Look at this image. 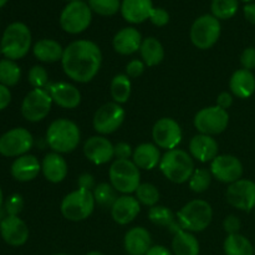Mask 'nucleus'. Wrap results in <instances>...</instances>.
<instances>
[{
  "mask_svg": "<svg viewBox=\"0 0 255 255\" xmlns=\"http://www.w3.org/2000/svg\"><path fill=\"white\" fill-rule=\"evenodd\" d=\"M61 64L70 79L86 84L96 76L101 67V50L90 40H77L65 47Z\"/></svg>",
  "mask_w": 255,
  "mask_h": 255,
  "instance_id": "nucleus-1",
  "label": "nucleus"
},
{
  "mask_svg": "<svg viewBox=\"0 0 255 255\" xmlns=\"http://www.w3.org/2000/svg\"><path fill=\"white\" fill-rule=\"evenodd\" d=\"M80 128L75 122L59 119L51 122L46 131V141L50 148L56 153H69L80 143Z\"/></svg>",
  "mask_w": 255,
  "mask_h": 255,
  "instance_id": "nucleus-2",
  "label": "nucleus"
},
{
  "mask_svg": "<svg viewBox=\"0 0 255 255\" xmlns=\"http://www.w3.org/2000/svg\"><path fill=\"white\" fill-rule=\"evenodd\" d=\"M159 169L168 181L181 184L189 181L194 172V163L191 154L183 149L174 148L163 154Z\"/></svg>",
  "mask_w": 255,
  "mask_h": 255,
  "instance_id": "nucleus-3",
  "label": "nucleus"
},
{
  "mask_svg": "<svg viewBox=\"0 0 255 255\" xmlns=\"http://www.w3.org/2000/svg\"><path fill=\"white\" fill-rule=\"evenodd\" d=\"M31 46V32L22 22H12L5 29L0 42V51L6 59L19 60L29 52Z\"/></svg>",
  "mask_w": 255,
  "mask_h": 255,
  "instance_id": "nucleus-4",
  "label": "nucleus"
},
{
  "mask_svg": "<svg viewBox=\"0 0 255 255\" xmlns=\"http://www.w3.org/2000/svg\"><path fill=\"white\" fill-rule=\"evenodd\" d=\"M213 211L208 202L203 199H194L188 202L177 213L178 224L183 231L202 232L211 224Z\"/></svg>",
  "mask_w": 255,
  "mask_h": 255,
  "instance_id": "nucleus-5",
  "label": "nucleus"
},
{
  "mask_svg": "<svg viewBox=\"0 0 255 255\" xmlns=\"http://www.w3.org/2000/svg\"><path fill=\"white\" fill-rule=\"evenodd\" d=\"M110 183L120 193L131 194L141 184L139 168L129 159H116L110 167Z\"/></svg>",
  "mask_w": 255,
  "mask_h": 255,
  "instance_id": "nucleus-6",
  "label": "nucleus"
},
{
  "mask_svg": "<svg viewBox=\"0 0 255 255\" xmlns=\"http://www.w3.org/2000/svg\"><path fill=\"white\" fill-rule=\"evenodd\" d=\"M94 193L85 189L71 192L61 202V213L67 221L81 222L89 218L95 209Z\"/></svg>",
  "mask_w": 255,
  "mask_h": 255,
  "instance_id": "nucleus-7",
  "label": "nucleus"
},
{
  "mask_svg": "<svg viewBox=\"0 0 255 255\" xmlns=\"http://www.w3.org/2000/svg\"><path fill=\"white\" fill-rule=\"evenodd\" d=\"M92 20L91 9L82 0H75L66 5L60 15V25L69 34H80L90 26Z\"/></svg>",
  "mask_w": 255,
  "mask_h": 255,
  "instance_id": "nucleus-8",
  "label": "nucleus"
},
{
  "mask_svg": "<svg viewBox=\"0 0 255 255\" xmlns=\"http://www.w3.org/2000/svg\"><path fill=\"white\" fill-rule=\"evenodd\" d=\"M221 36V22L213 15L199 16L191 29V40L201 50L211 49Z\"/></svg>",
  "mask_w": 255,
  "mask_h": 255,
  "instance_id": "nucleus-9",
  "label": "nucleus"
},
{
  "mask_svg": "<svg viewBox=\"0 0 255 255\" xmlns=\"http://www.w3.org/2000/svg\"><path fill=\"white\" fill-rule=\"evenodd\" d=\"M229 115L227 110L219 106H209L202 109L194 117V127L202 134L214 136L219 134L228 127Z\"/></svg>",
  "mask_w": 255,
  "mask_h": 255,
  "instance_id": "nucleus-10",
  "label": "nucleus"
},
{
  "mask_svg": "<svg viewBox=\"0 0 255 255\" xmlns=\"http://www.w3.org/2000/svg\"><path fill=\"white\" fill-rule=\"evenodd\" d=\"M52 99L45 89H34L25 96L21 104V114L30 122H39L49 115Z\"/></svg>",
  "mask_w": 255,
  "mask_h": 255,
  "instance_id": "nucleus-11",
  "label": "nucleus"
},
{
  "mask_svg": "<svg viewBox=\"0 0 255 255\" xmlns=\"http://www.w3.org/2000/svg\"><path fill=\"white\" fill-rule=\"evenodd\" d=\"M34 144V138L22 127L12 128L0 137V154L5 157H20L26 154Z\"/></svg>",
  "mask_w": 255,
  "mask_h": 255,
  "instance_id": "nucleus-12",
  "label": "nucleus"
},
{
  "mask_svg": "<svg viewBox=\"0 0 255 255\" xmlns=\"http://www.w3.org/2000/svg\"><path fill=\"white\" fill-rule=\"evenodd\" d=\"M125 116L126 114L121 105L116 102H107L95 112L92 121L95 131L101 134L114 133L124 124Z\"/></svg>",
  "mask_w": 255,
  "mask_h": 255,
  "instance_id": "nucleus-13",
  "label": "nucleus"
},
{
  "mask_svg": "<svg viewBox=\"0 0 255 255\" xmlns=\"http://www.w3.org/2000/svg\"><path fill=\"white\" fill-rule=\"evenodd\" d=\"M152 137L154 144L159 148L171 151L182 141V128L178 122L169 117L159 119L152 128Z\"/></svg>",
  "mask_w": 255,
  "mask_h": 255,
  "instance_id": "nucleus-14",
  "label": "nucleus"
},
{
  "mask_svg": "<svg viewBox=\"0 0 255 255\" xmlns=\"http://www.w3.org/2000/svg\"><path fill=\"white\" fill-rule=\"evenodd\" d=\"M226 197L234 208L244 212L252 211L255 208V183L249 179H239L229 184Z\"/></svg>",
  "mask_w": 255,
  "mask_h": 255,
  "instance_id": "nucleus-15",
  "label": "nucleus"
},
{
  "mask_svg": "<svg viewBox=\"0 0 255 255\" xmlns=\"http://www.w3.org/2000/svg\"><path fill=\"white\" fill-rule=\"evenodd\" d=\"M211 173L219 182L232 184L242 179L243 164L232 154H218L211 162Z\"/></svg>",
  "mask_w": 255,
  "mask_h": 255,
  "instance_id": "nucleus-16",
  "label": "nucleus"
},
{
  "mask_svg": "<svg viewBox=\"0 0 255 255\" xmlns=\"http://www.w3.org/2000/svg\"><path fill=\"white\" fill-rule=\"evenodd\" d=\"M84 154L94 164H105L115 157V146L102 136H92L85 142Z\"/></svg>",
  "mask_w": 255,
  "mask_h": 255,
  "instance_id": "nucleus-17",
  "label": "nucleus"
},
{
  "mask_svg": "<svg viewBox=\"0 0 255 255\" xmlns=\"http://www.w3.org/2000/svg\"><path fill=\"white\" fill-rule=\"evenodd\" d=\"M0 234L9 246L20 247L26 243L29 229L25 222L17 216H7L0 222Z\"/></svg>",
  "mask_w": 255,
  "mask_h": 255,
  "instance_id": "nucleus-18",
  "label": "nucleus"
},
{
  "mask_svg": "<svg viewBox=\"0 0 255 255\" xmlns=\"http://www.w3.org/2000/svg\"><path fill=\"white\" fill-rule=\"evenodd\" d=\"M46 91L51 96L52 102L62 109H76L81 102L79 89L67 82H52L47 85Z\"/></svg>",
  "mask_w": 255,
  "mask_h": 255,
  "instance_id": "nucleus-19",
  "label": "nucleus"
},
{
  "mask_svg": "<svg viewBox=\"0 0 255 255\" xmlns=\"http://www.w3.org/2000/svg\"><path fill=\"white\" fill-rule=\"evenodd\" d=\"M141 211V204L137 201L136 197L125 194L117 198L115 204L111 208V216L116 223L121 226L131 223L138 216Z\"/></svg>",
  "mask_w": 255,
  "mask_h": 255,
  "instance_id": "nucleus-20",
  "label": "nucleus"
},
{
  "mask_svg": "<svg viewBox=\"0 0 255 255\" xmlns=\"http://www.w3.org/2000/svg\"><path fill=\"white\" fill-rule=\"evenodd\" d=\"M218 143L208 134H197L189 142V153L199 162H212L218 156Z\"/></svg>",
  "mask_w": 255,
  "mask_h": 255,
  "instance_id": "nucleus-21",
  "label": "nucleus"
},
{
  "mask_svg": "<svg viewBox=\"0 0 255 255\" xmlns=\"http://www.w3.org/2000/svg\"><path fill=\"white\" fill-rule=\"evenodd\" d=\"M41 171L47 181L51 183H60L66 178L69 167L61 154L52 152L47 153L42 159Z\"/></svg>",
  "mask_w": 255,
  "mask_h": 255,
  "instance_id": "nucleus-22",
  "label": "nucleus"
},
{
  "mask_svg": "<svg viewBox=\"0 0 255 255\" xmlns=\"http://www.w3.org/2000/svg\"><path fill=\"white\" fill-rule=\"evenodd\" d=\"M41 171V163L32 154L20 156L12 162L11 176L19 182H29L36 178Z\"/></svg>",
  "mask_w": 255,
  "mask_h": 255,
  "instance_id": "nucleus-23",
  "label": "nucleus"
},
{
  "mask_svg": "<svg viewBox=\"0 0 255 255\" xmlns=\"http://www.w3.org/2000/svg\"><path fill=\"white\" fill-rule=\"evenodd\" d=\"M142 36L134 27H125L120 30L114 37L115 51L121 55H132L138 51L142 45Z\"/></svg>",
  "mask_w": 255,
  "mask_h": 255,
  "instance_id": "nucleus-24",
  "label": "nucleus"
},
{
  "mask_svg": "<svg viewBox=\"0 0 255 255\" xmlns=\"http://www.w3.org/2000/svg\"><path fill=\"white\" fill-rule=\"evenodd\" d=\"M151 243V236L143 227H134L125 236V249L129 255H146Z\"/></svg>",
  "mask_w": 255,
  "mask_h": 255,
  "instance_id": "nucleus-25",
  "label": "nucleus"
},
{
  "mask_svg": "<svg viewBox=\"0 0 255 255\" xmlns=\"http://www.w3.org/2000/svg\"><path fill=\"white\" fill-rule=\"evenodd\" d=\"M152 9V0H124L121 4L122 16L132 24H139L149 19Z\"/></svg>",
  "mask_w": 255,
  "mask_h": 255,
  "instance_id": "nucleus-26",
  "label": "nucleus"
},
{
  "mask_svg": "<svg viewBox=\"0 0 255 255\" xmlns=\"http://www.w3.org/2000/svg\"><path fill=\"white\" fill-rule=\"evenodd\" d=\"M229 87L234 96L239 99H248L255 91V76L253 72L246 69H239L232 75Z\"/></svg>",
  "mask_w": 255,
  "mask_h": 255,
  "instance_id": "nucleus-27",
  "label": "nucleus"
},
{
  "mask_svg": "<svg viewBox=\"0 0 255 255\" xmlns=\"http://www.w3.org/2000/svg\"><path fill=\"white\" fill-rule=\"evenodd\" d=\"M133 163L138 168L151 171L156 168L161 162V152L158 147L153 143H142L137 146L133 151Z\"/></svg>",
  "mask_w": 255,
  "mask_h": 255,
  "instance_id": "nucleus-28",
  "label": "nucleus"
},
{
  "mask_svg": "<svg viewBox=\"0 0 255 255\" xmlns=\"http://www.w3.org/2000/svg\"><path fill=\"white\" fill-rule=\"evenodd\" d=\"M64 50L61 45L51 39H42L34 45L35 57L42 62H57L62 60Z\"/></svg>",
  "mask_w": 255,
  "mask_h": 255,
  "instance_id": "nucleus-29",
  "label": "nucleus"
},
{
  "mask_svg": "<svg viewBox=\"0 0 255 255\" xmlns=\"http://www.w3.org/2000/svg\"><path fill=\"white\" fill-rule=\"evenodd\" d=\"M172 248L176 255H198L199 243L198 239L191 232L179 229L174 233V238L172 241Z\"/></svg>",
  "mask_w": 255,
  "mask_h": 255,
  "instance_id": "nucleus-30",
  "label": "nucleus"
},
{
  "mask_svg": "<svg viewBox=\"0 0 255 255\" xmlns=\"http://www.w3.org/2000/svg\"><path fill=\"white\" fill-rule=\"evenodd\" d=\"M139 54L146 66H156L163 60L164 50L158 40L154 37H147L142 41Z\"/></svg>",
  "mask_w": 255,
  "mask_h": 255,
  "instance_id": "nucleus-31",
  "label": "nucleus"
},
{
  "mask_svg": "<svg viewBox=\"0 0 255 255\" xmlns=\"http://www.w3.org/2000/svg\"><path fill=\"white\" fill-rule=\"evenodd\" d=\"M148 219L153 224L159 227H167L171 229L173 233L182 229L179 227L178 222L174 221V216L169 208L164 206H154L151 207L148 211Z\"/></svg>",
  "mask_w": 255,
  "mask_h": 255,
  "instance_id": "nucleus-32",
  "label": "nucleus"
},
{
  "mask_svg": "<svg viewBox=\"0 0 255 255\" xmlns=\"http://www.w3.org/2000/svg\"><path fill=\"white\" fill-rule=\"evenodd\" d=\"M226 255H254V247L242 234H231L224 241Z\"/></svg>",
  "mask_w": 255,
  "mask_h": 255,
  "instance_id": "nucleus-33",
  "label": "nucleus"
},
{
  "mask_svg": "<svg viewBox=\"0 0 255 255\" xmlns=\"http://www.w3.org/2000/svg\"><path fill=\"white\" fill-rule=\"evenodd\" d=\"M111 96L114 102L121 105L128 101L131 96V81L128 76L124 74L116 75L111 81Z\"/></svg>",
  "mask_w": 255,
  "mask_h": 255,
  "instance_id": "nucleus-34",
  "label": "nucleus"
},
{
  "mask_svg": "<svg viewBox=\"0 0 255 255\" xmlns=\"http://www.w3.org/2000/svg\"><path fill=\"white\" fill-rule=\"evenodd\" d=\"M21 77L19 65L9 59L0 60V84L4 86H14Z\"/></svg>",
  "mask_w": 255,
  "mask_h": 255,
  "instance_id": "nucleus-35",
  "label": "nucleus"
},
{
  "mask_svg": "<svg viewBox=\"0 0 255 255\" xmlns=\"http://www.w3.org/2000/svg\"><path fill=\"white\" fill-rule=\"evenodd\" d=\"M116 189L112 187L111 183H100L97 184L96 188L94 189V198L99 206L104 207V208H112L115 202L117 201Z\"/></svg>",
  "mask_w": 255,
  "mask_h": 255,
  "instance_id": "nucleus-36",
  "label": "nucleus"
},
{
  "mask_svg": "<svg viewBox=\"0 0 255 255\" xmlns=\"http://www.w3.org/2000/svg\"><path fill=\"white\" fill-rule=\"evenodd\" d=\"M238 0H213L212 1V12L217 19H231L238 11Z\"/></svg>",
  "mask_w": 255,
  "mask_h": 255,
  "instance_id": "nucleus-37",
  "label": "nucleus"
},
{
  "mask_svg": "<svg viewBox=\"0 0 255 255\" xmlns=\"http://www.w3.org/2000/svg\"><path fill=\"white\" fill-rule=\"evenodd\" d=\"M134 193H136V199L139 202V204H143V206L154 207L159 201L158 189L151 183H141Z\"/></svg>",
  "mask_w": 255,
  "mask_h": 255,
  "instance_id": "nucleus-38",
  "label": "nucleus"
},
{
  "mask_svg": "<svg viewBox=\"0 0 255 255\" xmlns=\"http://www.w3.org/2000/svg\"><path fill=\"white\" fill-rule=\"evenodd\" d=\"M212 182L211 171L204 168L194 169L193 174L189 178V188L196 193H203L209 188Z\"/></svg>",
  "mask_w": 255,
  "mask_h": 255,
  "instance_id": "nucleus-39",
  "label": "nucleus"
},
{
  "mask_svg": "<svg viewBox=\"0 0 255 255\" xmlns=\"http://www.w3.org/2000/svg\"><path fill=\"white\" fill-rule=\"evenodd\" d=\"M89 6L102 16H111L119 11L121 2L120 0H89Z\"/></svg>",
  "mask_w": 255,
  "mask_h": 255,
  "instance_id": "nucleus-40",
  "label": "nucleus"
},
{
  "mask_svg": "<svg viewBox=\"0 0 255 255\" xmlns=\"http://www.w3.org/2000/svg\"><path fill=\"white\" fill-rule=\"evenodd\" d=\"M27 79H29L30 85L35 89H46L49 82V75L47 71L42 66H32L30 69L29 75H27Z\"/></svg>",
  "mask_w": 255,
  "mask_h": 255,
  "instance_id": "nucleus-41",
  "label": "nucleus"
},
{
  "mask_svg": "<svg viewBox=\"0 0 255 255\" xmlns=\"http://www.w3.org/2000/svg\"><path fill=\"white\" fill-rule=\"evenodd\" d=\"M5 207H6L7 216H17L22 211V208H24L22 197L20 194H12V196L7 198Z\"/></svg>",
  "mask_w": 255,
  "mask_h": 255,
  "instance_id": "nucleus-42",
  "label": "nucleus"
},
{
  "mask_svg": "<svg viewBox=\"0 0 255 255\" xmlns=\"http://www.w3.org/2000/svg\"><path fill=\"white\" fill-rule=\"evenodd\" d=\"M149 20L156 26H164L166 24H168L169 14L166 10L162 9V7H157V9L153 7L151 11V15H149Z\"/></svg>",
  "mask_w": 255,
  "mask_h": 255,
  "instance_id": "nucleus-43",
  "label": "nucleus"
},
{
  "mask_svg": "<svg viewBox=\"0 0 255 255\" xmlns=\"http://www.w3.org/2000/svg\"><path fill=\"white\" fill-rule=\"evenodd\" d=\"M241 64L243 69L249 71L255 69V47H248L244 50L241 56Z\"/></svg>",
  "mask_w": 255,
  "mask_h": 255,
  "instance_id": "nucleus-44",
  "label": "nucleus"
},
{
  "mask_svg": "<svg viewBox=\"0 0 255 255\" xmlns=\"http://www.w3.org/2000/svg\"><path fill=\"white\" fill-rule=\"evenodd\" d=\"M144 62L142 60H132L127 64L126 66V74L128 77H138L143 74L144 71Z\"/></svg>",
  "mask_w": 255,
  "mask_h": 255,
  "instance_id": "nucleus-45",
  "label": "nucleus"
},
{
  "mask_svg": "<svg viewBox=\"0 0 255 255\" xmlns=\"http://www.w3.org/2000/svg\"><path fill=\"white\" fill-rule=\"evenodd\" d=\"M223 228L224 231L228 233V236L231 234H237L241 229V221H239L238 217L236 216H228L223 222Z\"/></svg>",
  "mask_w": 255,
  "mask_h": 255,
  "instance_id": "nucleus-46",
  "label": "nucleus"
},
{
  "mask_svg": "<svg viewBox=\"0 0 255 255\" xmlns=\"http://www.w3.org/2000/svg\"><path fill=\"white\" fill-rule=\"evenodd\" d=\"M133 156L131 146L126 142H120L115 146V157L116 159H128L129 157Z\"/></svg>",
  "mask_w": 255,
  "mask_h": 255,
  "instance_id": "nucleus-47",
  "label": "nucleus"
},
{
  "mask_svg": "<svg viewBox=\"0 0 255 255\" xmlns=\"http://www.w3.org/2000/svg\"><path fill=\"white\" fill-rule=\"evenodd\" d=\"M77 184H79L80 189H85V191L94 192V189L96 188V182H95L94 176L90 173L81 174L77 179Z\"/></svg>",
  "mask_w": 255,
  "mask_h": 255,
  "instance_id": "nucleus-48",
  "label": "nucleus"
},
{
  "mask_svg": "<svg viewBox=\"0 0 255 255\" xmlns=\"http://www.w3.org/2000/svg\"><path fill=\"white\" fill-rule=\"evenodd\" d=\"M232 104H233V96L229 92H221L218 95V97H217V106H219L221 109H229L232 106Z\"/></svg>",
  "mask_w": 255,
  "mask_h": 255,
  "instance_id": "nucleus-49",
  "label": "nucleus"
},
{
  "mask_svg": "<svg viewBox=\"0 0 255 255\" xmlns=\"http://www.w3.org/2000/svg\"><path fill=\"white\" fill-rule=\"evenodd\" d=\"M10 101H11V94H10L9 89L0 84V111L6 109L9 106Z\"/></svg>",
  "mask_w": 255,
  "mask_h": 255,
  "instance_id": "nucleus-50",
  "label": "nucleus"
},
{
  "mask_svg": "<svg viewBox=\"0 0 255 255\" xmlns=\"http://www.w3.org/2000/svg\"><path fill=\"white\" fill-rule=\"evenodd\" d=\"M244 16L251 24H255V4H247L244 6Z\"/></svg>",
  "mask_w": 255,
  "mask_h": 255,
  "instance_id": "nucleus-51",
  "label": "nucleus"
},
{
  "mask_svg": "<svg viewBox=\"0 0 255 255\" xmlns=\"http://www.w3.org/2000/svg\"><path fill=\"white\" fill-rule=\"evenodd\" d=\"M146 255H172L171 252L163 246H154L149 248V251L147 252Z\"/></svg>",
  "mask_w": 255,
  "mask_h": 255,
  "instance_id": "nucleus-52",
  "label": "nucleus"
},
{
  "mask_svg": "<svg viewBox=\"0 0 255 255\" xmlns=\"http://www.w3.org/2000/svg\"><path fill=\"white\" fill-rule=\"evenodd\" d=\"M86 255H104V254L100 253V252H90V253L86 254Z\"/></svg>",
  "mask_w": 255,
  "mask_h": 255,
  "instance_id": "nucleus-53",
  "label": "nucleus"
},
{
  "mask_svg": "<svg viewBox=\"0 0 255 255\" xmlns=\"http://www.w3.org/2000/svg\"><path fill=\"white\" fill-rule=\"evenodd\" d=\"M6 2H7V0H0V7L4 6V5L6 4Z\"/></svg>",
  "mask_w": 255,
  "mask_h": 255,
  "instance_id": "nucleus-54",
  "label": "nucleus"
},
{
  "mask_svg": "<svg viewBox=\"0 0 255 255\" xmlns=\"http://www.w3.org/2000/svg\"><path fill=\"white\" fill-rule=\"evenodd\" d=\"M2 204V192H1V188H0V207H1Z\"/></svg>",
  "mask_w": 255,
  "mask_h": 255,
  "instance_id": "nucleus-55",
  "label": "nucleus"
},
{
  "mask_svg": "<svg viewBox=\"0 0 255 255\" xmlns=\"http://www.w3.org/2000/svg\"><path fill=\"white\" fill-rule=\"evenodd\" d=\"M243 1H246V2H249V1H253V0H243Z\"/></svg>",
  "mask_w": 255,
  "mask_h": 255,
  "instance_id": "nucleus-56",
  "label": "nucleus"
},
{
  "mask_svg": "<svg viewBox=\"0 0 255 255\" xmlns=\"http://www.w3.org/2000/svg\"><path fill=\"white\" fill-rule=\"evenodd\" d=\"M55 255H67V254H55Z\"/></svg>",
  "mask_w": 255,
  "mask_h": 255,
  "instance_id": "nucleus-57",
  "label": "nucleus"
},
{
  "mask_svg": "<svg viewBox=\"0 0 255 255\" xmlns=\"http://www.w3.org/2000/svg\"><path fill=\"white\" fill-rule=\"evenodd\" d=\"M254 255H255V247H254Z\"/></svg>",
  "mask_w": 255,
  "mask_h": 255,
  "instance_id": "nucleus-58",
  "label": "nucleus"
},
{
  "mask_svg": "<svg viewBox=\"0 0 255 255\" xmlns=\"http://www.w3.org/2000/svg\"><path fill=\"white\" fill-rule=\"evenodd\" d=\"M70 1H75V0H70Z\"/></svg>",
  "mask_w": 255,
  "mask_h": 255,
  "instance_id": "nucleus-59",
  "label": "nucleus"
}]
</instances>
